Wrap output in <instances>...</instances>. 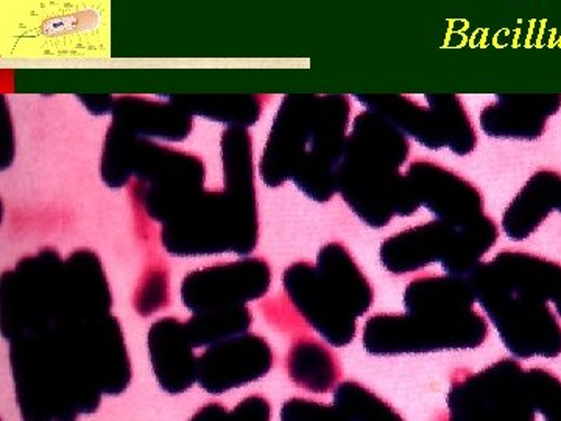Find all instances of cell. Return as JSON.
Masks as SVG:
<instances>
[{
  "label": "cell",
  "mask_w": 561,
  "mask_h": 421,
  "mask_svg": "<svg viewBox=\"0 0 561 421\" xmlns=\"http://www.w3.org/2000/svg\"><path fill=\"white\" fill-rule=\"evenodd\" d=\"M467 281L515 360L561 356V325L549 308V303L561 301L560 262L526 251H501Z\"/></svg>",
  "instance_id": "6da1fadb"
},
{
  "label": "cell",
  "mask_w": 561,
  "mask_h": 421,
  "mask_svg": "<svg viewBox=\"0 0 561 421\" xmlns=\"http://www.w3.org/2000/svg\"><path fill=\"white\" fill-rule=\"evenodd\" d=\"M350 114L346 95H284L262 151L260 175L265 186L294 181L309 201L330 202L339 194Z\"/></svg>",
  "instance_id": "7a4b0ae2"
},
{
  "label": "cell",
  "mask_w": 561,
  "mask_h": 421,
  "mask_svg": "<svg viewBox=\"0 0 561 421\" xmlns=\"http://www.w3.org/2000/svg\"><path fill=\"white\" fill-rule=\"evenodd\" d=\"M402 303L404 314H376L365 321L362 345L370 356L476 350L489 338L467 278L420 276L408 284Z\"/></svg>",
  "instance_id": "3957f363"
},
{
  "label": "cell",
  "mask_w": 561,
  "mask_h": 421,
  "mask_svg": "<svg viewBox=\"0 0 561 421\" xmlns=\"http://www.w3.org/2000/svg\"><path fill=\"white\" fill-rule=\"evenodd\" d=\"M10 367L22 421H77L99 411L76 327H58L10 342Z\"/></svg>",
  "instance_id": "277c9868"
},
{
  "label": "cell",
  "mask_w": 561,
  "mask_h": 421,
  "mask_svg": "<svg viewBox=\"0 0 561 421\" xmlns=\"http://www.w3.org/2000/svg\"><path fill=\"white\" fill-rule=\"evenodd\" d=\"M411 155L404 133L373 111L354 117L337 172L343 202L362 224L381 230L393 217L420 209L402 166Z\"/></svg>",
  "instance_id": "5b68a950"
},
{
  "label": "cell",
  "mask_w": 561,
  "mask_h": 421,
  "mask_svg": "<svg viewBox=\"0 0 561 421\" xmlns=\"http://www.w3.org/2000/svg\"><path fill=\"white\" fill-rule=\"evenodd\" d=\"M283 286L302 320L337 349L356 339L357 320L375 301L370 281L342 242L321 247L316 265L290 264L283 273Z\"/></svg>",
  "instance_id": "8992f818"
},
{
  "label": "cell",
  "mask_w": 561,
  "mask_h": 421,
  "mask_svg": "<svg viewBox=\"0 0 561 421\" xmlns=\"http://www.w3.org/2000/svg\"><path fill=\"white\" fill-rule=\"evenodd\" d=\"M260 241L256 191H205L190 208L162 225L161 242L172 257L232 253L245 258Z\"/></svg>",
  "instance_id": "52a82bcc"
},
{
  "label": "cell",
  "mask_w": 561,
  "mask_h": 421,
  "mask_svg": "<svg viewBox=\"0 0 561 421\" xmlns=\"http://www.w3.org/2000/svg\"><path fill=\"white\" fill-rule=\"evenodd\" d=\"M500 238L496 221L483 214L463 225L431 220L383 239L382 268L394 276L440 264L445 275L467 278Z\"/></svg>",
  "instance_id": "ba28073f"
},
{
  "label": "cell",
  "mask_w": 561,
  "mask_h": 421,
  "mask_svg": "<svg viewBox=\"0 0 561 421\" xmlns=\"http://www.w3.org/2000/svg\"><path fill=\"white\" fill-rule=\"evenodd\" d=\"M83 323L73 316L66 292L65 261L54 249L22 258L0 280V327L5 341L61 325Z\"/></svg>",
  "instance_id": "9c48e42d"
},
{
  "label": "cell",
  "mask_w": 561,
  "mask_h": 421,
  "mask_svg": "<svg viewBox=\"0 0 561 421\" xmlns=\"http://www.w3.org/2000/svg\"><path fill=\"white\" fill-rule=\"evenodd\" d=\"M368 111L379 114L427 150L449 149L468 157L478 147V133L463 102L454 94H357Z\"/></svg>",
  "instance_id": "30bf717a"
},
{
  "label": "cell",
  "mask_w": 561,
  "mask_h": 421,
  "mask_svg": "<svg viewBox=\"0 0 561 421\" xmlns=\"http://www.w3.org/2000/svg\"><path fill=\"white\" fill-rule=\"evenodd\" d=\"M133 177L140 181L144 209L162 225L190 208L205 192V164L201 157L139 136L133 144Z\"/></svg>",
  "instance_id": "8fae6325"
},
{
  "label": "cell",
  "mask_w": 561,
  "mask_h": 421,
  "mask_svg": "<svg viewBox=\"0 0 561 421\" xmlns=\"http://www.w3.org/2000/svg\"><path fill=\"white\" fill-rule=\"evenodd\" d=\"M446 421H537L526 371L502 357L479 372L457 373L446 397Z\"/></svg>",
  "instance_id": "7c38bea8"
},
{
  "label": "cell",
  "mask_w": 561,
  "mask_h": 421,
  "mask_svg": "<svg viewBox=\"0 0 561 421\" xmlns=\"http://www.w3.org/2000/svg\"><path fill=\"white\" fill-rule=\"evenodd\" d=\"M272 271L262 258H242L198 269L184 276L181 301L192 314L238 308L271 289Z\"/></svg>",
  "instance_id": "4fadbf2b"
},
{
  "label": "cell",
  "mask_w": 561,
  "mask_h": 421,
  "mask_svg": "<svg viewBox=\"0 0 561 421\" xmlns=\"http://www.w3.org/2000/svg\"><path fill=\"white\" fill-rule=\"evenodd\" d=\"M420 208L449 225H463L483 216L482 191L453 169L419 158L405 172Z\"/></svg>",
  "instance_id": "5bb4252c"
},
{
  "label": "cell",
  "mask_w": 561,
  "mask_h": 421,
  "mask_svg": "<svg viewBox=\"0 0 561 421\" xmlns=\"http://www.w3.org/2000/svg\"><path fill=\"white\" fill-rule=\"evenodd\" d=\"M272 346L257 334L216 343L198 356L197 384L206 394L221 395L249 386L272 371Z\"/></svg>",
  "instance_id": "9a60e30c"
},
{
  "label": "cell",
  "mask_w": 561,
  "mask_h": 421,
  "mask_svg": "<svg viewBox=\"0 0 561 421\" xmlns=\"http://www.w3.org/2000/svg\"><path fill=\"white\" fill-rule=\"evenodd\" d=\"M561 109V94H497L483 106L479 124L490 138L537 140L545 135L548 121Z\"/></svg>",
  "instance_id": "2e32d148"
},
{
  "label": "cell",
  "mask_w": 561,
  "mask_h": 421,
  "mask_svg": "<svg viewBox=\"0 0 561 421\" xmlns=\"http://www.w3.org/2000/svg\"><path fill=\"white\" fill-rule=\"evenodd\" d=\"M147 345L151 371L165 394H184L197 383L198 357L187 338L186 323L175 317L154 321Z\"/></svg>",
  "instance_id": "e0dca14e"
},
{
  "label": "cell",
  "mask_w": 561,
  "mask_h": 421,
  "mask_svg": "<svg viewBox=\"0 0 561 421\" xmlns=\"http://www.w3.org/2000/svg\"><path fill=\"white\" fill-rule=\"evenodd\" d=\"M560 195L559 172L551 169L535 172L502 214V231L513 242L526 241L552 210L559 209Z\"/></svg>",
  "instance_id": "ac0fdd59"
},
{
  "label": "cell",
  "mask_w": 561,
  "mask_h": 421,
  "mask_svg": "<svg viewBox=\"0 0 561 421\" xmlns=\"http://www.w3.org/2000/svg\"><path fill=\"white\" fill-rule=\"evenodd\" d=\"M111 116L113 122L139 138L181 143L190 138L192 132L191 114L171 101L157 102L144 98L116 99Z\"/></svg>",
  "instance_id": "d6986e66"
},
{
  "label": "cell",
  "mask_w": 561,
  "mask_h": 421,
  "mask_svg": "<svg viewBox=\"0 0 561 421\" xmlns=\"http://www.w3.org/2000/svg\"><path fill=\"white\" fill-rule=\"evenodd\" d=\"M287 373L295 386L311 394H328L337 387L341 365L332 351L313 339H300L287 353Z\"/></svg>",
  "instance_id": "ffe728a7"
},
{
  "label": "cell",
  "mask_w": 561,
  "mask_h": 421,
  "mask_svg": "<svg viewBox=\"0 0 561 421\" xmlns=\"http://www.w3.org/2000/svg\"><path fill=\"white\" fill-rule=\"evenodd\" d=\"M168 101L186 110L191 116L247 128L260 121L261 99L256 95H168Z\"/></svg>",
  "instance_id": "44dd1931"
},
{
  "label": "cell",
  "mask_w": 561,
  "mask_h": 421,
  "mask_svg": "<svg viewBox=\"0 0 561 421\" xmlns=\"http://www.w3.org/2000/svg\"><path fill=\"white\" fill-rule=\"evenodd\" d=\"M253 316L247 306L194 314L186 321L187 338L194 349H209L249 332Z\"/></svg>",
  "instance_id": "7402d4cb"
},
{
  "label": "cell",
  "mask_w": 561,
  "mask_h": 421,
  "mask_svg": "<svg viewBox=\"0 0 561 421\" xmlns=\"http://www.w3.org/2000/svg\"><path fill=\"white\" fill-rule=\"evenodd\" d=\"M221 162L225 187L256 191L253 173V140L247 128H228L221 133Z\"/></svg>",
  "instance_id": "603a6c76"
},
{
  "label": "cell",
  "mask_w": 561,
  "mask_h": 421,
  "mask_svg": "<svg viewBox=\"0 0 561 421\" xmlns=\"http://www.w3.org/2000/svg\"><path fill=\"white\" fill-rule=\"evenodd\" d=\"M527 389L535 412L545 421H561V379L548 368L534 367L526 371Z\"/></svg>",
  "instance_id": "cb8c5ba5"
},
{
  "label": "cell",
  "mask_w": 561,
  "mask_h": 421,
  "mask_svg": "<svg viewBox=\"0 0 561 421\" xmlns=\"http://www.w3.org/2000/svg\"><path fill=\"white\" fill-rule=\"evenodd\" d=\"M272 406L262 395H251L227 411L220 402H209L194 413L190 421H271Z\"/></svg>",
  "instance_id": "d4e9b609"
},
{
  "label": "cell",
  "mask_w": 561,
  "mask_h": 421,
  "mask_svg": "<svg viewBox=\"0 0 561 421\" xmlns=\"http://www.w3.org/2000/svg\"><path fill=\"white\" fill-rule=\"evenodd\" d=\"M342 412L334 405L306 400V398H290L280 408V421H342Z\"/></svg>",
  "instance_id": "484cf974"
},
{
  "label": "cell",
  "mask_w": 561,
  "mask_h": 421,
  "mask_svg": "<svg viewBox=\"0 0 561 421\" xmlns=\"http://www.w3.org/2000/svg\"><path fill=\"white\" fill-rule=\"evenodd\" d=\"M168 303V280L164 273H150L147 283L142 284L136 297V311L142 316L157 312Z\"/></svg>",
  "instance_id": "4316f807"
},
{
  "label": "cell",
  "mask_w": 561,
  "mask_h": 421,
  "mask_svg": "<svg viewBox=\"0 0 561 421\" xmlns=\"http://www.w3.org/2000/svg\"><path fill=\"white\" fill-rule=\"evenodd\" d=\"M80 99V102L87 106L90 113L95 114V116H105V114L113 113L114 99L110 98V95H77Z\"/></svg>",
  "instance_id": "83f0119b"
},
{
  "label": "cell",
  "mask_w": 561,
  "mask_h": 421,
  "mask_svg": "<svg viewBox=\"0 0 561 421\" xmlns=\"http://www.w3.org/2000/svg\"><path fill=\"white\" fill-rule=\"evenodd\" d=\"M556 311H557V314H559V317H560V319H561V301L557 303V305H556Z\"/></svg>",
  "instance_id": "f1b7e54d"
},
{
  "label": "cell",
  "mask_w": 561,
  "mask_h": 421,
  "mask_svg": "<svg viewBox=\"0 0 561 421\" xmlns=\"http://www.w3.org/2000/svg\"><path fill=\"white\" fill-rule=\"evenodd\" d=\"M557 210H559V213H561V195H560V205H559V209H557Z\"/></svg>",
  "instance_id": "f546056e"
}]
</instances>
